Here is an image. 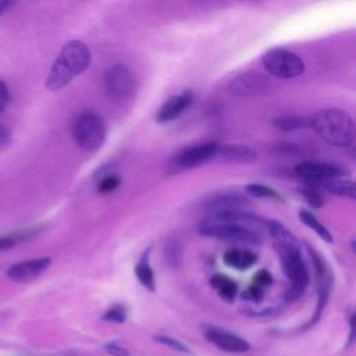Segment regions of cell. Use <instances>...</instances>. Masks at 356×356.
I'll return each mask as SVG.
<instances>
[{
    "label": "cell",
    "instance_id": "6da1fadb",
    "mask_svg": "<svg viewBox=\"0 0 356 356\" xmlns=\"http://www.w3.org/2000/svg\"><path fill=\"white\" fill-rule=\"evenodd\" d=\"M92 53L82 40H71L61 49L47 75L49 90H60L90 65Z\"/></svg>",
    "mask_w": 356,
    "mask_h": 356
},
{
    "label": "cell",
    "instance_id": "7a4b0ae2",
    "mask_svg": "<svg viewBox=\"0 0 356 356\" xmlns=\"http://www.w3.org/2000/svg\"><path fill=\"white\" fill-rule=\"evenodd\" d=\"M310 128L330 145L348 147L355 138V125L352 117L339 108L318 110L310 117Z\"/></svg>",
    "mask_w": 356,
    "mask_h": 356
},
{
    "label": "cell",
    "instance_id": "3957f363",
    "mask_svg": "<svg viewBox=\"0 0 356 356\" xmlns=\"http://www.w3.org/2000/svg\"><path fill=\"white\" fill-rule=\"evenodd\" d=\"M284 273L289 280L285 299L292 302L298 299L309 285V271L300 254L299 242L288 245H277Z\"/></svg>",
    "mask_w": 356,
    "mask_h": 356
},
{
    "label": "cell",
    "instance_id": "277c9868",
    "mask_svg": "<svg viewBox=\"0 0 356 356\" xmlns=\"http://www.w3.org/2000/svg\"><path fill=\"white\" fill-rule=\"evenodd\" d=\"M199 234L203 236L228 241V242H238V243H249V245H259L263 241V234L259 229L236 224L228 221H217V220H207L199 225Z\"/></svg>",
    "mask_w": 356,
    "mask_h": 356
},
{
    "label": "cell",
    "instance_id": "5b68a950",
    "mask_svg": "<svg viewBox=\"0 0 356 356\" xmlns=\"http://www.w3.org/2000/svg\"><path fill=\"white\" fill-rule=\"evenodd\" d=\"M72 136L81 149L95 152L100 149L106 139V125L95 111H83L74 122Z\"/></svg>",
    "mask_w": 356,
    "mask_h": 356
},
{
    "label": "cell",
    "instance_id": "8992f818",
    "mask_svg": "<svg viewBox=\"0 0 356 356\" xmlns=\"http://www.w3.org/2000/svg\"><path fill=\"white\" fill-rule=\"evenodd\" d=\"M261 64L271 75L284 79H292L303 74V60L286 49L274 47L267 50L261 57Z\"/></svg>",
    "mask_w": 356,
    "mask_h": 356
},
{
    "label": "cell",
    "instance_id": "52a82bcc",
    "mask_svg": "<svg viewBox=\"0 0 356 356\" xmlns=\"http://www.w3.org/2000/svg\"><path fill=\"white\" fill-rule=\"evenodd\" d=\"M218 146L220 145H217V143L207 142V143H200V145H193V146L185 147L174 157L172 164L177 170H188V168L202 165V164L216 159Z\"/></svg>",
    "mask_w": 356,
    "mask_h": 356
},
{
    "label": "cell",
    "instance_id": "ba28073f",
    "mask_svg": "<svg viewBox=\"0 0 356 356\" xmlns=\"http://www.w3.org/2000/svg\"><path fill=\"white\" fill-rule=\"evenodd\" d=\"M104 85L111 96L127 99L135 90V78L128 67L124 64H114L104 74Z\"/></svg>",
    "mask_w": 356,
    "mask_h": 356
},
{
    "label": "cell",
    "instance_id": "9c48e42d",
    "mask_svg": "<svg viewBox=\"0 0 356 356\" xmlns=\"http://www.w3.org/2000/svg\"><path fill=\"white\" fill-rule=\"evenodd\" d=\"M296 177L310 181V182H320L331 178H341L346 174V170L337 164L331 163H321V161H300L295 167Z\"/></svg>",
    "mask_w": 356,
    "mask_h": 356
},
{
    "label": "cell",
    "instance_id": "30bf717a",
    "mask_svg": "<svg viewBox=\"0 0 356 356\" xmlns=\"http://www.w3.org/2000/svg\"><path fill=\"white\" fill-rule=\"evenodd\" d=\"M51 259L50 257H39V259H31V260H24L19 263L13 264L7 270V275L13 281L18 282H28L39 275H42L50 266Z\"/></svg>",
    "mask_w": 356,
    "mask_h": 356
},
{
    "label": "cell",
    "instance_id": "8fae6325",
    "mask_svg": "<svg viewBox=\"0 0 356 356\" xmlns=\"http://www.w3.org/2000/svg\"><path fill=\"white\" fill-rule=\"evenodd\" d=\"M267 88L266 78L254 71H248L241 75H238L231 83H229V92L235 96H250L256 95Z\"/></svg>",
    "mask_w": 356,
    "mask_h": 356
},
{
    "label": "cell",
    "instance_id": "7c38bea8",
    "mask_svg": "<svg viewBox=\"0 0 356 356\" xmlns=\"http://www.w3.org/2000/svg\"><path fill=\"white\" fill-rule=\"evenodd\" d=\"M204 335L211 343H214L217 348L225 352L242 353L249 349V343L245 339L216 327H207L204 330Z\"/></svg>",
    "mask_w": 356,
    "mask_h": 356
},
{
    "label": "cell",
    "instance_id": "4fadbf2b",
    "mask_svg": "<svg viewBox=\"0 0 356 356\" xmlns=\"http://www.w3.org/2000/svg\"><path fill=\"white\" fill-rule=\"evenodd\" d=\"M204 206L213 213H216V211H227V210H246L249 203H248V199H245L239 193L218 192V193L210 195L204 200Z\"/></svg>",
    "mask_w": 356,
    "mask_h": 356
},
{
    "label": "cell",
    "instance_id": "5bb4252c",
    "mask_svg": "<svg viewBox=\"0 0 356 356\" xmlns=\"http://www.w3.org/2000/svg\"><path fill=\"white\" fill-rule=\"evenodd\" d=\"M193 102V93L186 90L179 95L171 96L168 100L164 102V104L160 107L157 114L159 122H168L179 117Z\"/></svg>",
    "mask_w": 356,
    "mask_h": 356
},
{
    "label": "cell",
    "instance_id": "9a60e30c",
    "mask_svg": "<svg viewBox=\"0 0 356 356\" xmlns=\"http://www.w3.org/2000/svg\"><path fill=\"white\" fill-rule=\"evenodd\" d=\"M214 160L225 163H253L257 160V153L245 145H222L218 146Z\"/></svg>",
    "mask_w": 356,
    "mask_h": 356
},
{
    "label": "cell",
    "instance_id": "2e32d148",
    "mask_svg": "<svg viewBox=\"0 0 356 356\" xmlns=\"http://www.w3.org/2000/svg\"><path fill=\"white\" fill-rule=\"evenodd\" d=\"M256 254L248 249L231 248L224 253V263L236 270H246L256 261Z\"/></svg>",
    "mask_w": 356,
    "mask_h": 356
},
{
    "label": "cell",
    "instance_id": "e0dca14e",
    "mask_svg": "<svg viewBox=\"0 0 356 356\" xmlns=\"http://www.w3.org/2000/svg\"><path fill=\"white\" fill-rule=\"evenodd\" d=\"M320 188L325 189L330 193H335L339 195L342 197H348L350 200L355 199V191L356 186L352 181L348 179H341V178H331V179H325V181H320L316 182Z\"/></svg>",
    "mask_w": 356,
    "mask_h": 356
},
{
    "label": "cell",
    "instance_id": "ac0fdd59",
    "mask_svg": "<svg viewBox=\"0 0 356 356\" xmlns=\"http://www.w3.org/2000/svg\"><path fill=\"white\" fill-rule=\"evenodd\" d=\"M149 253H150V248H147L145 250V253L142 254V257L139 259L136 267H135V273H136V277L139 280V282L147 288L149 291H154L156 289V282H154V274H153V270L149 264Z\"/></svg>",
    "mask_w": 356,
    "mask_h": 356
},
{
    "label": "cell",
    "instance_id": "d6986e66",
    "mask_svg": "<svg viewBox=\"0 0 356 356\" xmlns=\"http://www.w3.org/2000/svg\"><path fill=\"white\" fill-rule=\"evenodd\" d=\"M298 217H299V220H300L306 227H309L310 229H313L323 241H325V242H328V243H332V242H334V238H332L331 232L323 225V222H320V221L316 218L314 214H312L310 211L302 209V210L298 211Z\"/></svg>",
    "mask_w": 356,
    "mask_h": 356
},
{
    "label": "cell",
    "instance_id": "ffe728a7",
    "mask_svg": "<svg viewBox=\"0 0 356 356\" xmlns=\"http://www.w3.org/2000/svg\"><path fill=\"white\" fill-rule=\"evenodd\" d=\"M274 124L277 128L282 131H292L299 128H307L310 127V117L303 115H282L274 120Z\"/></svg>",
    "mask_w": 356,
    "mask_h": 356
},
{
    "label": "cell",
    "instance_id": "44dd1931",
    "mask_svg": "<svg viewBox=\"0 0 356 356\" xmlns=\"http://www.w3.org/2000/svg\"><path fill=\"white\" fill-rule=\"evenodd\" d=\"M210 284H211L214 288H217L218 293H220L222 298H225V299H228V300L234 299L235 295H236L238 285H236L232 280H229L228 277H225V275H214V277L210 280Z\"/></svg>",
    "mask_w": 356,
    "mask_h": 356
},
{
    "label": "cell",
    "instance_id": "7402d4cb",
    "mask_svg": "<svg viewBox=\"0 0 356 356\" xmlns=\"http://www.w3.org/2000/svg\"><path fill=\"white\" fill-rule=\"evenodd\" d=\"M246 192L253 196V197H268V199H275V200H284V197L275 192L273 188L263 185V184H249L246 186Z\"/></svg>",
    "mask_w": 356,
    "mask_h": 356
},
{
    "label": "cell",
    "instance_id": "603a6c76",
    "mask_svg": "<svg viewBox=\"0 0 356 356\" xmlns=\"http://www.w3.org/2000/svg\"><path fill=\"white\" fill-rule=\"evenodd\" d=\"M182 257V246L181 242L175 238H171L165 243V259L171 266H178Z\"/></svg>",
    "mask_w": 356,
    "mask_h": 356
},
{
    "label": "cell",
    "instance_id": "cb8c5ba5",
    "mask_svg": "<svg viewBox=\"0 0 356 356\" xmlns=\"http://www.w3.org/2000/svg\"><path fill=\"white\" fill-rule=\"evenodd\" d=\"M300 196L306 200V203L314 209H320L324 203V199L321 196L320 192H317L316 189H310V188H302L299 189Z\"/></svg>",
    "mask_w": 356,
    "mask_h": 356
},
{
    "label": "cell",
    "instance_id": "d4e9b609",
    "mask_svg": "<svg viewBox=\"0 0 356 356\" xmlns=\"http://www.w3.org/2000/svg\"><path fill=\"white\" fill-rule=\"evenodd\" d=\"M120 182H121V179H120L118 175L110 174V175L104 177V178L99 182V185H97V192H99V193H110V192H113V191H115V189L118 188Z\"/></svg>",
    "mask_w": 356,
    "mask_h": 356
},
{
    "label": "cell",
    "instance_id": "484cf974",
    "mask_svg": "<svg viewBox=\"0 0 356 356\" xmlns=\"http://www.w3.org/2000/svg\"><path fill=\"white\" fill-rule=\"evenodd\" d=\"M103 320L106 321H114V323H122L125 320V310L122 306H113L111 309H108L104 316Z\"/></svg>",
    "mask_w": 356,
    "mask_h": 356
},
{
    "label": "cell",
    "instance_id": "4316f807",
    "mask_svg": "<svg viewBox=\"0 0 356 356\" xmlns=\"http://www.w3.org/2000/svg\"><path fill=\"white\" fill-rule=\"evenodd\" d=\"M271 282H273V277H271V274H270L267 270H260V271H257V273L254 274V277H253V284L257 285V286H260V288L267 286V285H270Z\"/></svg>",
    "mask_w": 356,
    "mask_h": 356
},
{
    "label": "cell",
    "instance_id": "83f0119b",
    "mask_svg": "<svg viewBox=\"0 0 356 356\" xmlns=\"http://www.w3.org/2000/svg\"><path fill=\"white\" fill-rule=\"evenodd\" d=\"M10 104V90L7 85L0 81V113H3Z\"/></svg>",
    "mask_w": 356,
    "mask_h": 356
},
{
    "label": "cell",
    "instance_id": "f1b7e54d",
    "mask_svg": "<svg viewBox=\"0 0 356 356\" xmlns=\"http://www.w3.org/2000/svg\"><path fill=\"white\" fill-rule=\"evenodd\" d=\"M156 341H159V342H161V343H165V345H170V346H172L174 349H177V350H181V352H188V349L179 342V341H177V339H172V338H170V337H157V338H154Z\"/></svg>",
    "mask_w": 356,
    "mask_h": 356
},
{
    "label": "cell",
    "instance_id": "f546056e",
    "mask_svg": "<svg viewBox=\"0 0 356 356\" xmlns=\"http://www.w3.org/2000/svg\"><path fill=\"white\" fill-rule=\"evenodd\" d=\"M243 296H246L248 299H252V300H260L261 296H263V288H260V286L252 284V285L248 288L246 293H243Z\"/></svg>",
    "mask_w": 356,
    "mask_h": 356
},
{
    "label": "cell",
    "instance_id": "4dcf8cb0",
    "mask_svg": "<svg viewBox=\"0 0 356 356\" xmlns=\"http://www.w3.org/2000/svg\"><path fill=\"white\" fill-rule=\"evenodd\" d=\"M10 138H11L10 129H8L6 125L0 124V149H1L3 146L8 145V142H10Z\"/></svg>",
    "mask_w": 356,
    "mask_h": 356
},
{
    "label": "cell",
    "instance_id": "1f68e13d",
    "mask_svg": "<svg viewBox=\"0 0 356 356\" xmlns=\"http://www.w3.org/2000/svg\"><path fill=\"white\" fill-rule=\"evenodd\" d=\"M106 349L108 350V353H113V355H117V356H127L128 352L127 349L121 348V346H117L115 343H108L106 345Z\"/></svg>",
    "mask_w": 356,
    "mask_h": 356
},
{
    "label": "cell",
    "instance_id": "d6a6232c",
    "mask_svg": "<svg viewBox=\"0 0 356 356\" xmlns=\"http://www.w3.org/2000/svg\"><path fill=\"white\" fill-rule=\"evenodd\" d=\"M14 245V241L11 238H0V250L10 249Z\"/></svg>",
    "mask_w": 356,
    "mask_h": 356
},
{
    "label": "cell",
    "instance_id": "836d02e7",
    "mask_svg": "<svg viewBox=\"0 0 356 356\" xmlns=\"http://www.w3.org/2000/svg\"><path fill=\"white\" fill-rule=\"evenodd\" d=\"M10 6H11V1H4V0H1V1H0V15H1Z\"/></svg>",
    "mask_w": 356,
    "mask_h": 356
}]
</instances>
